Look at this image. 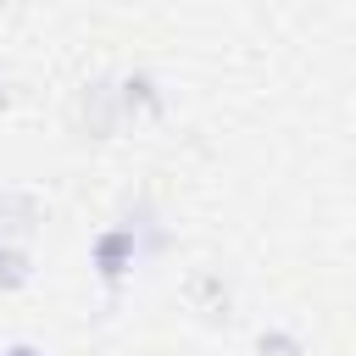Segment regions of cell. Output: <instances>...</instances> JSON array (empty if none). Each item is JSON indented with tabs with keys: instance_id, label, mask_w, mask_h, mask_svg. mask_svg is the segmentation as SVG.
I'll list each match as a JSON object with an SVG mask.
<instances>
[{
	"instance_id": "obj_5",
	"label": "cell",
	"mask_w": 356,
	"mask_h": 356,
	"mask_svg": "<svg viewBox=\"0 0 356 356\" xmlns=\"http://www.w3.org/2000/svg\"><path fill=\"white\" fill-rule=\"evenodd\" d=\"M0 356H50V350H44V345H28V339H11Z\"/></svg>"
},
{
	"instance_id": "obj_3",
	"label": "cell",
	"mask_w": 356,
	"mask_h": 356,
	"mask_svg": "<svg viewBox=\"0 0 356 356\" xmlns=\"http://www.w3.org/2000/svg\"><path fill=\"white\" fill-rule=\"evenodd\" d=\"M33 278V261H28V250L17 245V239H0V289H22Z\"/></svg>"
},
{
	"instance_id": "obj_1",
	"label": "cell",
	"mask_w": 356,
	"mask_h": 356,
	"mask_svg": "<svg viewBox=\"0 0 356 356\" xmlns=\"http://www.w3.org/2000/svg\"><path fill=\"white\" fill-rule=\"evenodd\" d=\"M89 261H95V278H100L106 289H122V278H128L134 261H139V222H111V228H100L95 245H89Z\"/></svg>"
},
{
	"instance_id": "obj_2",
	"label": "cell",
	"mask_w": 356,
	"mask_h": 356,
	"mask_svg": "<svg viewBox=\"0 0 356 356\" xmlns=\"http://www.w3.org/2000/svg\"><path fill=\"white\" fill-rule=\"evenodd\" d=\"M117 106L122 111H161V83L150 72H128L122 89H117Z\"/></svg>"
},
{
	"instance_id": "obj_6",
	"label": "cell",
	"mask_w": 356,
	"mask_h": 356,
	"mask_svg": "<svg viewBox=\"0 0 356 356\" xmlns=\"http://www.w3.org/2000/svg\"><path fill=\"white\" fill-rule=\"evenodd\" d=\"M0 95H6V83H0Z\"/></svg>"
},
{
	"instance_id": "obj_4",
	"label": "cell",
	"mask_w": 356,
	"mask_h": 356,
	"mask_svg": "<svg viewBox=\"0 0 356 356\" xmlns=\"http://www.w3.org/2000/svg\"><path fill=\"white\" fill-rule=\"evenodd\" d=\"M256 350H261V356H306V339H300L295 328L273 323V328H261V334H256Z\"/></svg>"
}]
</instances>
